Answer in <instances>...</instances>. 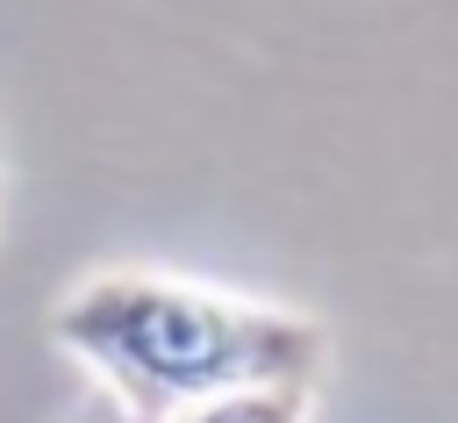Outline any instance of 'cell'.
<instances>
[{
  "mask_svg": "<svg viewBox=\"0 0 458 423\" xmlns=\"http://www.w3.org/2000/svg\"><path fill=\"white\" fill-rule=\"evenodd\" d=\"M50 337L79 366H93L122 409L150 423H172L179 409L236 387H272V380L315 387L329 366V330L315 315L136 265L79 280L50 308Z\"/></svg>",
  "mask_w": 458,
  "mask_h": 423,
  "instance_id": "6da1fadb",
  "label": "cell"
},
{
  "mask_svg": "<svg viewBox=\"0 0 458 423\" xmlns=\"http://www.w3.org/2000/svg\"><path fill=\"white\" fill-rule=\"evenodd\" d=\"M308 394H315V387H301V380L236 387V394H215V401L179 409L172 423H308Z\"/></svg>",
  "mask_w": 458,
  "mask_h": 423,
  "instance_id": "7a4b0ae2",
  "label": "cell"
},
{
  "mask_svg": "<svg viewBox=\"0 0 458 423\" xmlns=\"http://www.w3.org/2000/svg\"><path fill=\"white\" fill-rule=\"evenodd\" d=\"M72 423H150V416H136V409H122L114 394H100V401H86Z\"/></svg>",
  "mask_w": 458,
  "mask_h": 423,
  "instance_id": "3957f363",
  "label": "cell"
}]
</instances>
